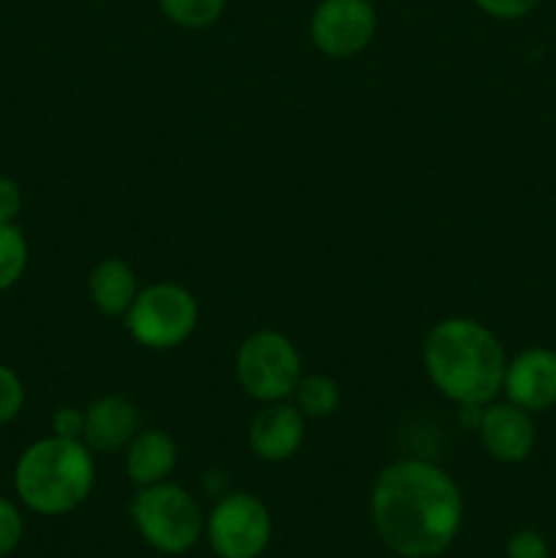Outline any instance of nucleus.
I'll use <instances>...</instances> for the list:
<instances>
[{"label":"nucleus","mask_w":556,"mask_h":558,"mask_svg":"<svg viewBox=\"0 0 556 558\" xmlns=\"http://www.w3.org/2000/svg\"><path fill=\"white\" fill-rule=\"evenodd\" d=\"M371 518L379 539L396 556L436 558L461 532L463 499L445 469L420 458H403L376 477Z\"/></svg>","instance_id":"1"},{"label":"nucleus","mask_w":556,"mask_h":558,"mask_svg":"<svg viewBox=\"0 0 556 558\" xmlns=\"http://www.w3.org/2000/svg\"><path fill=\"white\" fill-rule=\"evenodd\" d=\"M423 365L447 401L485 407L499 396L507 360L499 338L488 327L467 316H452L425 336Z\"/></svg>","instance_id":"2"},{"label":"nucleus","mask_w":556,"mask_h":558,"mask_svg":"<svg viewBox=\"0 0 556 558\" xmlns=\"http://www.w3.org/2000/svg\"><path fill=\"white\" fill-rule=\"evenodd\" d=\"M96 485L93 450L82 439L47 436L22 450L14 466V490L36 515L74 512Z\"/></svg>","instance_id":"3"},{"label":"nucleus","mask_w":556,"mask_h":558,"mask_svg":"<svg viewBox=\"0 0 556 558\" xmlns=\"http://www.w3.org/2000/svg\"><path fill=\"white\" fill-rule=\"evenodd\" d=\"M131 518L140 537L167 556H180L194 548L205 529L200 507L189 490L167 480L140 488L131 501Z\"/></svg>","instance_id":"4"},{"label":"nucleus","mask_w":556,"mask_h":558,"mask_svg":"<svg viewBox=\"0 0 556 558\" xmlns=\"http://www.w3.org/2000/svg\"><path fill=\"white\" fill-rule=\"evenodd\" d=\"M200 308L194 294L180 283L158 281L140 289L125 311V327L131 338L145 349H174L185 343L194 332Z\"/></svg>","instance_id":"5"},{"label":"nucleus","mask_w":556,"mask_h":558,"mask_svg":"<svg viewBox=\"0 0 556 558\" xmlns=\"http://www.w3.org/2000/svg\"><path fill=\"white\" fill-rule=\"evenodd\" d=\"M238 381L251 398L262 403L287 401L303 379L300 352L287 336L276 330H256L240 343L234 357Z\"/></svg>","instance_id":"6"},{"label":"nucleus","mask_w":556,"mask_h":558,"mask_svg":"<svg viewBox=\"0 0 556 558\" xmlns=\"http://www.w3.org/2000/svg\"><path fill=\"white\" fill-rule=\"evenodd\" d=\"M207 539L218 558H259L273 537L267 507L251 494H229L207 518Z\"/></svg>","instance_id":"7"},{"label":"nucleus","mask_w":556,"mask_h":558,"mask_svg":"<svg viewBox=\"0 0 556 558\" xmlns=\"http://www.w3.org/2000/svg\"><path fill=\"white\" fill-rule=\"evenodd\" d=\"M311 44L327 58H352L363 52L376 33L371 0H322L311 14Z\"/></svg>","instance_id":"8"},{"label":"nucleus","mask_w":556,"mask_h":558,"mask_svg":"<svg viewBox=\"0 0 556 558\" xmlns=\"http://www.w3.org/2000/svg\"><path fill=\"white\" fill-rule=\"evenodd\" d=\"M478 434L485 452L505 463L527 461L534 450V441H537V430H534L527 409L516 407L510 401L485 403Z\"/></svg>","instance_id":"9"},{"label":"nucleus","mask_w":556,"mask_h":558,"mask_svg":"<svg viewBox=\"0 0 556 558\" xmlns=\"http://www.w3.org/2000/svg\"><path fill=\"white\" fill-rule=\"evenodd\" d=\"M501 390L507 392V401L529 414L556 407V352L527 349L518 354L507 363Z\"/></svg>","instance_id":"10"},{"label":"nucleus","mask_w":556,"mask_h":558,"mask_svg":"<svg viewBox=\"0 0 556 558\" xmlns=\"http://www.w3.org/2000/svg\"><path fill=\"white\" fill-rule=\"evenodd\" d=\"M305 436L303 414L287 401L265 403L249 425V447L256 458L270 463L289 461L300 450Z\"/></svg>","instance_id":"11"},{"label":"nucleus","mask_w":556,"mask_h":558,"mask_svg":"<svg viewBox=\"0 0 556 558\" xmlns=\"http://www.w3.org/2000/svg\"><path fill=\"white\" fill-rule=\"evenodd\" d=\"M136 428H140V414L134 403L123 396H104L85 409L82 441L93 452H118L134 439Z\"/></svg>","instance_id":"12"},{"label":"nucleus","mask_w":556,"mask_h":558,"mask_svg":"<svg viewBox=\"0 0 556 558\" xmlns=\"http://www.w3.org/2000/svg\"><path fill=\"white\" fill-rule=\"evenodd\" d=\"M178 463V445L164 430H136L134 439L125 445V474L134 485L164 483Z\"/></svg>","instance_id":"13"},{"label":"nucleus","mask_w":556,"mask_h":558,"mask_svg":"<svg viewBox=\"0 0 556 558\" xmlns=\"http://www.w3.org/2000/svg\"><path fill=\"white\" fill-rule=\"evenodd\" d=\"M87 292L104 316H125L140 289H136L134 270L123 259L112 256L93 267L87 278Z\"/></svg>","instance_id":"14"},{"label":"nucleus","mask_w":556,"mask_h":558,"mask_svg":"<svg viewBox=\"0 0 556 558\" xmlns=\"http://www.w3.org/2000/svg\"><path fill=\"white\" fill-rule=\"evenodd\" d=\"M294 407L300 409L303 417L325 420L336 414L338 403H341V390L336 381L325 374H309L298 381L294 387Z\"/></svg>","instance_id":"15"},{"label":"nucleus","mask_w":556,"mask_h":558,"mask_svg":"<svg viewBox=\"0 0 556 558\" xmlns=\"http://www.w3.org/2000/svg\"><path fill=\"white\" fill-rule=\"evenodd\" d=\"M158 9L172 25L202 31L221 20L227 0H158Z\"/></svg>","instance_id":"16"},{"label":"nucleus","mask_w":556,"mask_h":558,"mask_svg":"<svg viewBox=\"0 0 556 558\" xmlns=\"http://www.w3.org/2000/svg\"><path fill=\"white\" fill-rule=\"evenodd\" d=\"M27 248L25 232L16 223H0V292L14 287L27 270Z\"/></svg>","instance_id":"17"},{"label":"nucleus","mask_w":556,"mask_h":558,"mask_svg":"<svg viewBox=\"0 0 556 558\" xmlns=\"http://www.w3.org/2000/svg\"><path fill=\"white\" fill-rule=\"evenodd\" d=\"M22 407H25V385L16 376V371L0 363V425L20 417Z\"/></svg>","instance_id":"18"},{"label":"nucleus","mask_w":556,"mask_h":558,"mask_svg":"<svg viewBox=\"0 0 556 558\" xmlns=\"http://www.w3.org/2000/svg\"><path fill=\"white\" fill-rule=\"evenodd\" d=\"M22 534H25L22 512L16 510L14 501L0 496V558L14 554L16 545L22 543Z\"/></svg>","instance_id":"19"},{"label":"nucleus","mask_w":556,"mask_h":558,"mask_svg":"<svg viewBox=\"0 0 556 558\" xmlns=\"http://www.w3.org/2000/svg\"><path fill=\"white\" fill-rule=\"evenodd\" d=\"M505 556L507 558H548L551 550L543 534L534 532V529H521V532H516L510 539H507Z\"/></svg>","instance_id":"20"},{"label":"nucleus","mask_w":556,"mask_h":558,"mask_svg":"<svg viewBox=\"0 0 556 558\" xmlns=\"http://www.w3.org/2000/svg\"><path fill=\"white\" fill-rule=\"evenodd\" d=\"M474 5L494 20H521L537 9L540 0H474Z\"/></svg>","instance_id":"21"},{"label":"nucleus","mask_w":556,"mask_h":558,"mask_svg":"<svg viewBox=\"0 0 556 558\" xmlns=\"http://www.w3.org/2000/svg\"><path fill=\"white\" fill-rule=\"evenodd\" d=\"M52 434L63 439H82L85 434V412L76 407H60L52 414Z\"/></svg>","instance_id":"22"},{"label":"nucleus","mask_w":556,"mask_h":558,"mask_svg":"<svg viewBox=\"0 0 556 558\" xmlns=\"http://www.w3.org/2000/svg\"><path fill=\"white\" fill-rule=\"evenodd\" d=\"M22 213V191L11 178H0V223H16Z\"/></svg>","instance_id":"23"},{"label":"nucleus","mask_w":556,"mask_h":558,"mask_svg":"<svg viewBox=\"0 0 556 558\" xmlns=\"http://www.w3.org/2000/svg\"><path fill=\"white\" fill-rule=\"evenodd\" d=\"M371 3H374V0H371Z\"/></svg>","instance_id":"24"}]
</instances>
